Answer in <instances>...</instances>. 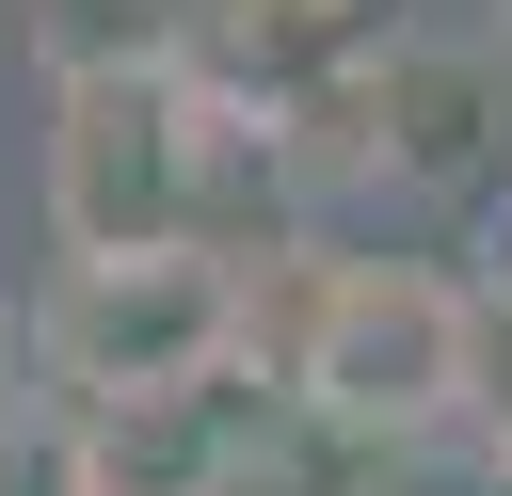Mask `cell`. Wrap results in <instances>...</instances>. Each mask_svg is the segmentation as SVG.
<instances>
[{"label": "cell", "mask_w": 512, "mask_h": 496, "mask_svg": "<svg viewBox=\"0 0 512 496\" xmlns=\"http://www.w3.org/2000/svg\"><path fill=\"white\" fill-rule=\"evenodd\" d=\"M480 16H496V48H512V0H480Z\"/></svg>", "instance_id": "10"}, {"label": "cell", "mask_w": 512, "mask_h": 496, "mask_svg": "<svg viewBox=\"0 0 512 496\" xmlns=\"http://www.w3.org/2000/svg\"><path fill=\"white\" fill-rule=\"evenodd\" d=\"M304 128H352L336 160L352 176H384V192H480L496 160H512V48L496 32H384L352 80H336V112H304Z\"/></svg>", "instance_id": "4"}, {"label": "cell", "mask_w": 512, "mask_h": 496, "mask_svg": "<svg viewBox=\"0 0 512 496\" xmlns=\"http://www.w3.org/2000/svg\"><path fill=\"white\" fill-rule=\"evenodd\" d=\"M0 496H96V416L48 400V384H16L0 400Z\"/></svg>", "instance_id": "7"}, {"label": "cell", "mask_w": 512, "mask_h": 496, "mask_svg": "<svg viewBox=\"0 0 512 496\" xmlns=\"http://www.w3.org/2000/svg\"><path fill=\"white\" fill-rule=\"evenodd\" d=\"M32 320V384L48 400H144L192 368H240V256L160 240V256H64Z\"/></svg>", "instance_id": "3"}, {"label": "cell", "mask_w": 512, "mask_h": 496, "mask_svg": "<svg viewBox=\"0 0 512 496\" xmlns=\"http://www.w3.org/2000/svg\"><path fill=\"white\" fill-rule=\"evenodd\" d=\"M208 192V80L192 64H64L48 80V240L64 256H160Z\"/></svg>", "instance_id": "2"}, {"label": "cell", "mask_w": 512, "mask_h": 496, "mask_svg": "<svg viewBox=\"0 0 512 496\" xmlns=\"http://www.w3.org/2000/svg\"><path fill=\"white\" fill-rule=\"evenodd\" d=\"M272 400L288 384H256V368H192V384H144V400H80L96 416V496H208Z\"/></svg>", "instance_id": "5"}, {"label": "cell", "mask_w": 512, "mask_h": 496, "mask_svg": "<svg viewBox=\"0 0 512 496\" xmlns=\"http://www.w3.org/2000/svg\"><path fill=\"white\" fill-rule=\"evenodd\" d=\"M208 496H384V448H368V432H336V416H304V400H272Z\"/></svg>", "instance_id": "6"}, {"label": "cell", "mask_w": 512, "mask_h": 496, "mask_svg": "<svg viewBox=\"0 0 512 496\" xmlns=\"http://www.w3.org/2000/svg\"><path fill=\"white\" fill-rule=\"evenodd\" d=\"M16 384H32V320L0 304V400H16Z\"/></svg>", "instance_id": "8"}, {"label": "cell", "mask_w": 512, "mask_h": 496, "mask_svg": "<svg viewBox=\"0 0 512 496\" xmlns=\"http://www.w3.org/2000/svg\"><path fill=\"white\" fill-rule=\"evenodd\" d=\"M240 368L400 464L448 416H480V272L272 240V256H240Z\"/></svg>", "instance_id": "1"}, {"label": "cell", "mask_w": 512, "mask_h": 496, "mask_svg": "<svg viewBox=\"0 0 512 496\" xmlns=\"http://www.w3.org/2000/svg\"><path fill=\"white\" fill-rule=\"evenodd\" d=\"M480 288H496V304H512V224H496V272H480Z\"/></svg>", "instance_id": "9"}]
</instances>
